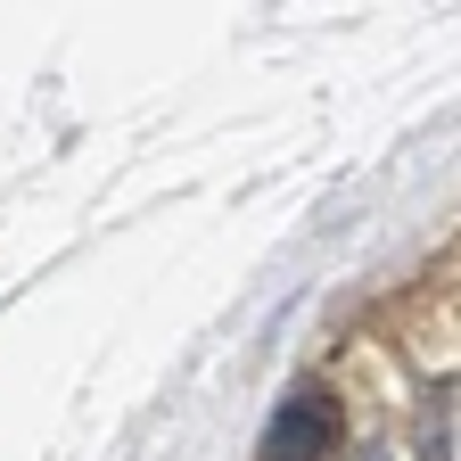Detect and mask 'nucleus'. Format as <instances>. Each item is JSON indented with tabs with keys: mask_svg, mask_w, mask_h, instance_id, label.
I'll list each match as a JSON object with an SVG mask.
<instances>
[{
	"mask_svg": "<svg viewBox=\"0 0 461 461\" xmlns=\"http://www.w3.org/2000/svg\"><path fill=\"white\" fill-rule=\"evenodd\" d=\"M371 461H379V453H371Z\"/></svg>",
	"mask_w": 461,
	"mask_h": 461,
	"instance_id": "obj_2",
	"label": "nucleus"
},
{
	"mask_svg": "<svg viewBox=\"0 0 461 461\" xmlns=\"http://www.w3.org/2000/svg\"><path fill=\"white\" fill-rule=\"evenodd\" d=\"M330 453H338V395L330 387H297L256 445V461H330Z\"/></svg>",
	"mask_w": 461,
	"mask_h": 461,
	"instance_id": "obj_1",
	"label": "nucleus"
}]
</instances>
